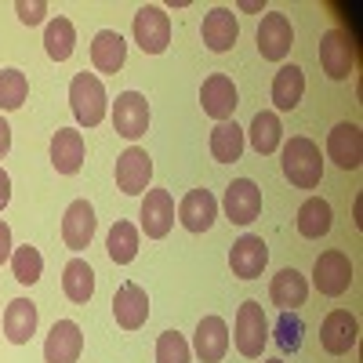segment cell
<instances>
[{"mask_svg": "<svg viewBox=\"0 0 363 363\" xmlns=\"http://www.w3.org/2000/svg\"><path fill=\"white\" fill-rule=\"evenodd\" d=\"M73 44H77V29H73V22L69 18H51L48 22V29H44V48H48V55L55 58V62H66V58L73 55Z\"/></svg>", "mask_w": 363, "mask_h": 363, "instance_id": "1f68e13d", "label": "cell"}, {"mask_svg": "<svg viewBox=\"0 0 363 363\" xmlns=\"http://www.w3.org/2000/svg\"><path fill=\"white\" fill-rule=\"evenodd\" d=\"M84 349V335L73 320H58L44 342V363H77Z\"/></svg>", "mask_w": 363, "mask_h": 363, "instance_id": "2e32d148", "label": "cell"}, {"mask_svg": "<svg viewBox=\"0 0 363 363\" xmlns=\"http://www.w3.org/2000/svg\"><path fill=\"white\" fill-rule=\"evenodd\" d=\"M62 291H66L69 301H77V306L91 301V294H95V269H91L84 258H73L62 269Z\"/></svg>", "mask_w": 363, "mask_h": 363, "instance_id": "f546056e", "label": "cell"}, {"mask_svg": "<svg viewBox=\"0 0 363 363\" xmlns=\"http://www.w3.org/2000/svg\"><path fill=\"white\" fill-rule=\"evenodd\" d=\"M272 301L284 309V313H294L298 306H306V298H309V284L306 277H301L298 269H280L277 277H272V287H269Z\"/></svg>", "mask_w": 363, "mask_h": 363, "instance_id": "cb8c5ba5", "label": "cell"}, {"mask_svg": "<svg viewBox=\"0 0 363 363\" xmlns=\"http://www.w3.org/2000/svg\"><path fill=\"white\" fill-rule=\"evenodd\" d=\"M113 316L124 330H138L145 320H149V294L138 287V284H120L116 294H113Z\"/></svg>", "mask_w": 363, "mask_h": 363, "instance_id": "5bb4252c", "label": "cell"}, {"mask_svg": "<svg viewBox=\"0 0 363 363\" xmlns=\"http://www.w3.org/2000/svg\"><path fill=\"white\" fill-rule=\"evenodd\" d=\"M193 349L203 363H218L225 352H229V327L222 316H203L200 327H196V338H193Z\"/></svg>", "mask_w": 363, "mask_h": 363, "instance_id": "44dd1931", "label": "cell"}, {"mask_svg": "<svg viewBox=\"0 0 363 363\" xmlns=\"http://www.w3.org/2000/svg\"><path fill=\"white\" fill-rule=\"evenodd\" d=\"M356 338H359V323H356V316L345 313V309H335V313L323 320V327H320V345H323L330 356H345V352L356 345Z\"/></svg>", "mask_w": 363, "mask_h": 363, "instance_id": "9a60e30c", "label": "cell"}, {"mask_svg": "<svg viewBox=\"0 0 363 363\" xmlns=\"http://www.w3.org/2000/svg\"><path fill=\"white\" fill-rule=\"evenodd\" d=\"M174 225V200L167 189H145L142 200V229L149 240H164Z\"/></svg>", "mask_w": 363, "mask_h": 363, "instance_id": "4fadbf2b", "label": "cell"}, {"mask_svg": "<svg viewBox=\"0 0 363 363\" xmlns=\"http://www.w3.org/2000/svg\"><path fill=\"white\" fill-rule=\"evenodd\" d=\"M69 106L80 128H99L106 120V87L95 73H77L69 84Z\"/></svg>", "mask_w": 363, "mask_h": 363, "instance_id": "7a4b0ae2", "label": "cell"}, {"mask_svg": "<svg viewBox=\"0 0 363 363\" xmlns=\"http://www.w3.org/2000/svg\"><path fill=\"white\" fill-rule=\"evenodd\" d=\"M8 149H11V124L0 116V160L8 157Z\"/></svg>", "mask_w": 363, "mask_h": 363, "instance_id": "f35d334b", "label": "cell"}, {"mask_svg": "<svg viewBox=\"0 0 363 363\" xmlns=\"http://www.w3.org/2000/svg\"><path fill=\"white\" fill-rule=\"evenodd\" d=\"M135 44L145 55H164L167 51V44H171V18H167L164 8H157V4L138 8V15H135Z\"/></svg>", "mask_w": 363, "mask_h": 363, "instance_id": "277c9868", "label": "cell"}, {"mask_svg": "<svg viewBox=\"0 0 363 363\" xmlns=\"http://www.w3.org/2000/svg\"><path fill=\"white\" fill-rule=\"evenodd\" d=\"M301 95H306V73L298 66H280L277 77H272V102H277V109L284 113L298 109Z\"/></svg>", "mask_w": 363, "mask_h": 363, "instance_id": "4316f807", "label": "cell"}, {"mask_svg": "<svg viewBox=\"0 0 363 363\" xmlns=\"http://www.w3.org/2000/svg\"><path fill=\"white\" fill-rule=\"evenodd\" d=\"M225 215H229V222H236V225H251L255 218H258V211H262V189L255 186L251 178H236L233 186L225 189Z\"/></svg>", "mask_w": 363, "mask_h": 363, "instance_id": "7c38bea8", "label": "cell"}, {"mask_svg": "<svg viewBox=\"0 0 363 363\" xmlns=\"http://www.w3.org/2000/svg\"><path fill=\"white\" fill-rule=\"evenodd\" d=\"M113 128L128 142H135V138H142L149 131V102L138 95V91L116 95V102H113Z\"/></svg>", "mask_w": 363, "mask_h": 363, "instance_id": "52a82bcc", "label": "cell"}, {"mask_svg": "<svg viewBox=\"0 0 363 363\" xmlns=\"http://www.w3.org/2000/svg\"><path fill=\"white\" fill-rule=\"evenodd\" d=\"M200 106L211 120H218V124H225V120L233 116V109L240 106V95H236V87L225 73H215V77H207L203 87H200Z\"/></svg>", "mask_w": 363, "mask_h": 363, "instance_id": "9c48e42d", "label": "cell"}, {"mask_svg": "<svg viewBox=\"0 0 363 363\" xmlns=\"http://www.w3.org/2000/svg\"><path fill=\"white\" fill-rule=\"evenodd\" d=\"M280 142H284L280 116L269 113V109L255 113V120H251V145H255V153L269 157V153H277V149H280Z\"/></svg>", "mask_w": 363, "mask_h": 363, "instance_id": "83f0119b", "label": "cell"}, {"mask_svg": "<svg viewBox=\"0 0 363 363\" xmlns=\"http://www.w3.org/2000/svg\"><path fill=\"white\" fill-rule=\"evenodd\" d=\"M95 236V207L87 200H73L66 207V218H62V240L69 251H84Z\"/></svg>", "mask_w": 363, "mask_h": 363, "instance_id": "ffe728a7", "label": "cell"}, {"mask_svg": "<svg viewBox=\"0 0 363 363\" xmlns=\"http://www.w3.org/2000/svg\"><path fill=\"white\" fill-rule=\"evenodd\" d=\"M29 95V80L22 69H0V109H22Z\"/></svg>", "mask_w": 363, "mask_h": 363, "instance_id": "d6a6232c", "label": "cell"}, {"mask_svg": "<svg viewBox=\"0 0 363 363\" xmlns=\"http://www.w3.org/2000/svg\"><path fill=\"white\" fill-rule=\"evenodd\" d=\"M313 284H316V291L327 294V298L345 294L349 284H352V262H349L342 251H323V255L316 258V265H313Z\"/></svg>", "mask_w": 363, "mask_h": 363, "instance_id": "5b68a950", "label": "cell"}, {"mask_svg": "<svg viewBox=\"0 0 363 363\" xmlns=\"http://www.w3.org/2000/svg\"><path fill=\"white\" fill-rule=\"evenodd\" d=\"M327 153H330V160H335L338 167L356 171L359 160H363V135H359V128L349 124V120L338 124L335 131L327 135Z\"/></svg>", "mask_w": 363, "mask_h": 363, "instance_id": "d6986e66", "label": "cell"}, {"mask_svg": "<svg viewBox=\"0 0 363 363\" xmlns=\"http://www.w3.org/2000/svg\"><path fill=\"white\" fill-rule=\"evenodd\" d=\"M265 363H284V359H265Z\"/></svg>", "mask_w": 363, "mask_h": 363, "instance_id": "60d3db41", "label": "cell"}, {"mask_svg": "<svg viewBox=\"0 0 363 363\" xmlns=\"http://www.w3.org/2000/svg\"><path fill=\"white\" fill-rule=\"evenodd\" d=\"M11 262V225L0 218V265Z\"/></svg>", "mask_w": 363, "mask_h": 363, "instance_id": "74e56055", "label": "cell"}, {"mask_svg": "<svg viewBox=\"0 0 363 363\" xmlns=\"http://www.w3.org/2000/svg\"><path fill=\"white\" fill-rule=\"evenodd\" d=\"M320 66L330 80H345L352 73V44L345 29H327L320 40Z\"/></svg>", "mask_w": 363, "mask_h": 363, "instance_id": "8fae6325", "label": "cell"}, {"mask_svg": "<svg viewBox=\"0 0 363 363\" xmlns=\"http://www.w3.org/2000/svg\"><path fill=\"white\" fill-rule=\"evenodd\" d=\"M51 164L58 174H77L84 164V135L73 128H58L51 138Z\"/></svg>", "mask_w": 363, "mask_h": 363, "instance_id": "7402d4cb", "label": "cell"}, {"mask_svg": "<svg viewBox=\"0 0 363 363\" xmlns=\"http://www.w3.org/2000/svg\"><path fill=\"white\" fill-rule=\"evenodd\" d=\"M106 251L116 265H128L138 255V229L131 222H113L109 236H106Z\"/></svg>", "mask_w": 363, "mask_h": 363, "instance_id": "4dcf8cb0", "label": "cell"}, {"mask_svg": "<svg viewBox=\"0 0 363 363\" xmlns=\"http://www.w3.org/2000/svg\"><path fill=\"white\" fill-rule=\"evenodd\" d=\"M8 200H11V178H8L4 167H0V211L8 207Z\"/></svg>", "mask_w": 363, "mask_h": 363, "instance_id": "ab89813d", "label": "cell"}, {"mask_svg": "<svg viewBox=\"0 0 363 363\" xmlns=\"http://www.w3.org/2000/svg\"><path fill=\"white\" fill-rule=\"evenodd\" d=\"M15 15H18L26 26H40L44 15H48V4H44V0H18V4H15Z\"/></svg>", "mask_w": 363, "mask_h": 363, "instance_id": "8d00e7d4", "label": "cell"}, {"mask_svg": "<svg viewBox=\"0 0 363 363\" xmlns=\"http://www.w3.org/2000/svg\"><path fill=\"white\" fill-rule=\"evenodd\" d=\"M291 44H294V29H291V18L272 11L262 18L258 26V51L262 58H269V62H284V58L291 55Z\"/></svg>", "mask_w": 363, "mask_h": 363, "instance_id": "ba28073f", "label": "cell"}, {"mask_svg": "<svg viewBox=\"0 0 363 363\" xmlns=\"http://www.w3.org/2000/svg\"><path fill=\"white\" fill-rule=\"evenodd\" d=\"M269 265V247H265V240L262 236H240L233 251H229V269H233V277L240 280H255L262 277V269Z\"/></svg>", "mask_w": 363, "mask_h": 363, "instance_id": "30bf717a", "label": "cell"}, {"mask_svg": "<svg viewBox=\"0 0 363 363\" xmlns=\"http://www.w3.org/2000/svg\"><path fill=\"white\" fill-rule=\"evenodd\" d=\"M215 218H218V200L211 196L207 189H193V193L182 196L178 222L186 225L189 233H207L211 225H215Z\"/></svg>", "mask_w": 363, "mask_h": 363, "instance_id": "ac0fdd59", "label": "cell"}, {"mask_svg": "<svg viewBox=\"0 0 363 363\" xmlns=\"http://www.w3.org/2000/svg\"><path fill=\"white\" fill-rule=\"evenodd\" d=\"M11 272H15V280L18 284H37L40 280V272H44V258H40V251L37 247H15L11 251Z\"/></svg>", "mask_w": 363, "mask_h": 363, "instance_id": "836d02e7", "label": "cell"}, {"mask_svg": "<svg viewBox=\"0 0 363 363\" xmlns=\"http://www.w3.org/2000/svg\"><path fill=\"white\" fill-rule=\"evenodd\" d=\"M189 359H193V349L178 330H164L157 338V363H189Z\"/></svg>", "mask_w": 363, "mask_h": 363, "instance_id": "e575fe53", "label": "cell"}, {"mask_svg": "<svg viewBox=\"0 0 363 363\" xmlns=\"http://www.w3.org/2000/svg\"><path fill=\"white\" fill-rule=\"evenodd\" d=\"M211 157H215L218 164H236L240 157H244V128L240 124H215V131H211Z\"/></svg>", "mask_w": 363, "mask_h": 363, "instance_id": "f1b7e54d", "label": "cell"}, {"mask_svg": "<svg viewBox=\"0 0 363 363\" xmlns=\"http://www.w3.org/2000/svg\"><path fill=\"white\" fill-rule=\"evenodd\" d=\"M200 37H203L207 51L222 55V51H229V48L236 44V37H240V22H236V15H233L229 8H211V11L203 15Z\"/></svg>", "mask_w": 363, "mask_h": 363, "instance_id": "e0dca14e", "label": "cell"}, {"mask_svg": "<svg viewBox=\"0 0 363 363\" xmlns=\"http://www.w3.org/2000/svg\"><path fill=\"white\" fill-rule=\"evenodd\" d=\"M233 342H236L240 356H247V359L262 356V349L269 342V320H265L258 301H244V306L236 309V335H233Z\"/></svg>", "mask_w": 363, "mask_h": 363, "instance_id": "3957f363", "label": "cell"}, {"mask_svg": "<svg viewBox=\"0 0 363 363\" xmlns=\"http://www.w3.org/2000/svg\"><path fill=\"white\" fill-rule=\"evenodd\" d=\"M284 174L294 189H316L320 178H323V157H320V145L306 135H294L284 145Z\"/></svg>", "mask_w": 363, "mask_h": 363, "instance_id": "6da1fadb", "label": "cell"}, {"mask_svg": "<svg viewBox=\"0 0 363 363\" xmlns=\"http://www.w3.org/2000/svg\"><path fill=\"white\" fill-rule=\"evenodd\" d=\"M301 335H306L301 320L294 313H280V320H277V345L284 352H298L301 349Z\"/></svg>", "mask_w": 363, "mask_h": 363, "instance_id": "d590c367", "label": "cell"}, {"mask_svg": "<svg viewBox=\"0 0 363 363\" xmlns=\"http://www.w3.org/2000/svg\"><path fill=\"white\" fill-rule=\"evenodd\" d=\"M91 62H95L99 73H120L128 62V44L116 29H102L95 33V44H91Z\"/></svg>", "mask_w": 363, "mask_h": 363, "instance_id": "603a6c76", "label": "cell"}, {"mask_svg": "<svg viewBox=\"0 0 363 363\" xmlns=\"http://www.w3.org/2000/svg\"><path fill=\"white\" fill-rule=\"evenodd\" d=\"M4 335L11 345H26L37 335V306L29 298H15L4 313Z\"/></svg>", "mask_w": 363, "mask_h": 363, "instance_id": "d4e9b609", "label": "cell"}, {"mask_svg": "<svg viewBox=\"0 0 363 363\" xmlns=\"http://www.w3.org/2000/svg\"><path fill=\"white\" fill-rule=\"evenodd\" d=\"M149 178H153V160H149L145 149L131 145L116 157V189L128 193V196H142Z\"/></svg>", "mask_w": 363, "mask_h": 363, "instance_id": "8992f818", "label": "cell"}, {"mask_svg": "<svg viewBox=\"0 0 363 363\" xmlns=\"http://www.w3.org/2000/svg\"><path fill=\"white\" fill-rule=\"evenodd\" d=\"M330 225H335V211H330V203L323 196H309L306 203L298 207V233L306 236V240L327 236Z\"/></svg>", "mask_w": 363, "mask_h": 363, "instance_id": "484cf974", "label": "cell"}]
</instances>
